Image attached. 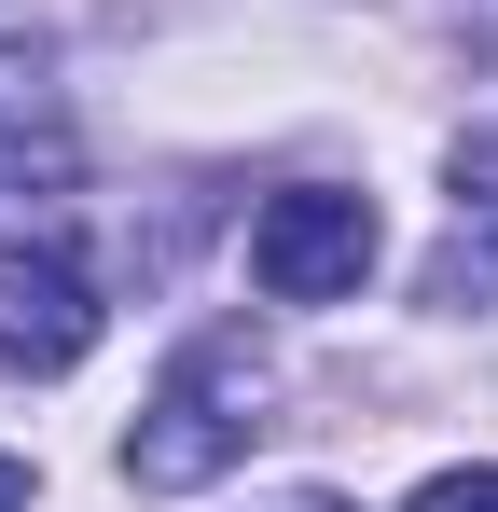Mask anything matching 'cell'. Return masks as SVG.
<instances>
[{
  "instance_id": "4",
  "label": "cell",
  "mask_w": 498,
  "mask_h": 512,
  "mask_svg": "<svg viewBox=\"0 0 498 512\" xmlns=\"http://www.w3.org/2000/svg\"><path fill=\"white\" fill-rule=\"evenodd\" d=\"M56 194H70V125H56L42 70L0 42V250H14V222H28V208H56Z\"/></svg>"
},
{
  "instance_id": "7",
  "label": "cell",
  "mask_w": 498,
  "mask_h": 512,
  "mask_svg": "<svg viewBox=\"0 0 498 512\" xmlns=\"http://www.w3.org/2000/svg\"><path fill=\"white\" fill-rule=\"evenodd\" d=\"M0 512H28V457H0Z\"/></svg>"
},
{
  "instance_id": "6",
  "label": "cell",
  "mask_w": 498,
  "mask_h": 512,
  "mask_svg": "<svg viewBox=\"0 0 498 512\" xmlns=\"http://www.w3.org/2000/svg\"><path fill=\"white\" fill-rule=\"evenodd\" d=\"M402 512H498V471H429Z\"/></svg>"
},
{
  "instance_id": "2",
  "label": "cell",
  "mask_w": 498,
  "mask_h": 512,
  "mask_svg": "<svg viewBox=\"0 0 498 512\" xmlns=\"http://www.w3.org/2000/svg\"><path fill=\"white\" fill-rule=\"evenodd\" d=\"M249 277H263V305H346L360 277H374V194H263V222H249Z\"/></svg>"
},
{
  "instance_id": "5",
  "label": "cell",
  "mask_w": 498,
  "mask_h": 512,
  "mask_svg": "<svg viewBox=\"0 0 498 512\" xmlns=\"http://www.w3.org/2000/svg\"><path fill=\"white\" fill-rule=\"evenodd\" d=\"M429 305H498V180L471 167V208H457V236L429 250Z\"/></svg>"
},
{
  "instance_id": "1",
  "label": "cell",
  "mask_w": 498,
  "mask_h": 512,
  "mask_svg": "<svg viewBox=\"0 0 498 512\" xmlns=\"http://www.w3.org/2000/svg\"><path fill=\"white\" fill-rule=\"evenodd\" d=\"M249 402H263V374H249L236 346H194L180 374L153 388V416L125 429V485H153V499H194V485H222L249 457Z\"/></svg>"
},
{
  "instance_id": "3",
  "label": "cell",
  "mask_w": 498,
  "mask_h": 512,
  "mask_svg": "<svg viewBox=\"0 0 498 512\" xmlns=\"http://www.w3.org/2000/svg\"><path fill=\"white\" fill-rule=\"evenodd\" d=\"M97 360V277L70 250H0V374H83Z\"/></svg>"
}]
</instances>
